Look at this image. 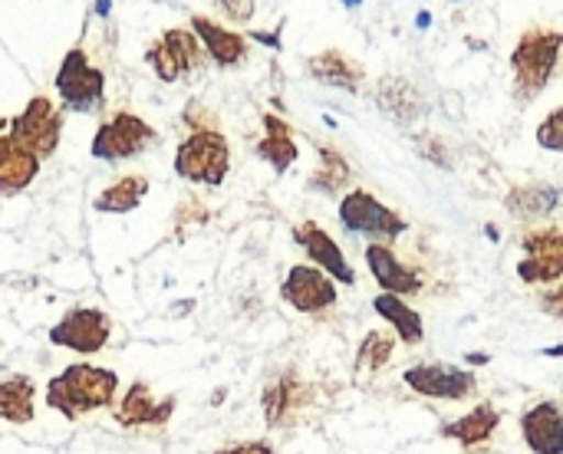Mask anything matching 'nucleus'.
I'll return each mask as SVG.
<instances>
[{"label": "nucleus", "instance_id": "12", "mask_svg": "<svg viewBox=\"0 0 563 454\" xmlns=\"http://www.w3.org/2000/svg\"><path fill=\"white\" fill-rule=\"evenodd\" d=\"M525 257L518 277L525 284H561L563 280V228H538L521 237Z\"/></svg>", "mask_w": 563, "mask_h": 454}, {"label": "nucleus", "instance_id": "13", "mask_svg": "<svg viewBox=\"0 0 563 454\" xmlns=\"http://www.w3.org/2000/svg\"><path fill=\"white\" fill-rule=\"evenodd\" d=\"M280 297L297 313H323L336 307V280L313 264H294L280 284Z\"/></svg>", "mask_w": 563, "mask_h": 454}, {"label": "nucleus", "instance_id": "37", "mask_svg": "<svg viewBox=\"0 0 563 454\" xmlns=\"http://www.w3.org/2000/svg\"><path fill=\"white\" fill-rule=\"evenodd\" d=\"M465 359H468L472 366H488V363H492V356H488V353H468Z\"/></svg>", "mask_w": 563, "mask_h": 454}, {"label": "nucleus", "instance_id": "11", "mask_svg": "<svg viewBox=\"0 0 563 454\" xmlns=\"http://www.w3.org/2000/svg\"><path fill=\"white\" fill-rule=\"evenodd\" d=\"M402 383L426 399H442V402H465L478 392V379L468 369L449 366V363H419L406 369Z\"/></svg>", "mask_w": 563, "mask_h": 454}, {"label": "nucleus", "instance_id": "24", "mask_svg": "<svg viewBox=\"0 0 563 454\" xmlns=\"http://www.w3.org/2000/svg\"><path fill=\"white\" fill-rule=\"evenodd\" d=\"M505 208H508V214H515L521 221H544L561 208V188L548 185V181L511 188L505 198Z\"/></svg>", "mask_w": 563, "mask_h": 454}, {"label": "nucleus", "instance_id": "6", "mask_svg": "<svg viewBox=\"0 0 563 454\" xmlns=\"http://www.w3.org/2000/svg\"><path fill=\"white\" fill-rule=\"evenodd\" d=\"M7 132H10V139H13L23 152H30V155H36L40 162H46V158L59 148L63 115H59V109L49 102V96H33V99L23 106V112L13 115V119L7 122Z\"/></svg>", "mask_w": 563, "mask_h": 454}, {"label": "nucleus", "instance_id": "16", "mask_svg": "<svg viewBox=\"0 0 563 454\" xmlns=\"http://www.w3.org/2000/svg\"><path fill=\"white\" fill-rule=\"evenodd\" d=\"M191 33L201 40L208 59H211L214 66H221V69H231V66H238V63L247 59V36H241V33H234V30L214 23V20L205 16V13H195V16H191Z\"/></svg>", "mask_w": 563, "mask_h": 454}, {"label": "nucleus", "instance_id": "8", "mask_svg": "<svg viewBox=\"0 0 563 454\" xmlns=\"http://www.w3.org/2000/svg\"><path fill=\"white\" fill-rule=\"evenodd\" d=\"M208 59L201 40L191 33V26H172L165 30L148 49H145V63L152 66V73L162 82H178L188 79L195 69H201Z\"/></svg>", "mask_w": 563, "mask_h": 454}, {"label": "nucleus", "instance_id": "4", "mask_svg": "<svg viewBox=\"0 0 563 454\" xmlns=\"http://www.w3.org/2000/svg\"><path fill=\"white\" fill-rule=\"evenodd\" d=\"M53 89L66 109L89 115V112L102 109V102H106V73L89 63L82 46H73V49H66V56L56 69Z\"/></svg>", "mask_w": 563, "mask_h": 454}, {"label": "nucleus", "instance_id": "18", "mask_svg": "<svg viewBox=\"0 0 563 454\" xmlns=\"http://www.w3.org/2000/svg\"><path fill=\"white\" fill-rule=\"evenodd\" d=\"M366 264L376 277V284L383 287V294H393V297H412L422 290V280L412 267H406L393 247L386 244H369L366 247Z\"/></svg>", "mask_w": 563, "mask_h": 454}, {"label": "nucleus", "instance_id": "10", "mask_svg": "<svg viewBox=\"0 0 563 454\" xmlns=\"http://www.w3.org/2000/svg\"><path fill=\"white\" fill-rule=\"evenodd\" d=\"M310 402H313V386H307L294 369L277 373L261 392L267 429H294L300 416L310 409Z\"/></svg>", "mask_w": 563, "mask_h": 454}, {"label": "nucleus", "instance_id": "17", "mask_svg": "<svg viewBox=\"0 0 563 454\" xmlns=\"http://www.w3.org/2000/svg\"><path fill=\"white\" fill-rule=\"evenodd\" d=\"M7 122L10 119H0V198H13L20 195L23 188L33 185V178L40 175V158L23 152L10 132H7Z\"/></svg>", "mask_w": 563, "mask_h": 454}, {"label": "nucleus", "instance_id": "19", "mask_svg": "<svg viewBox=\"0 0 563 454\" xmlns=\"http://www.w3.org/2000/svg\"><path fill=\"white\" fill-rule=\"evenodd\" d=\"M521 435L534 454H563V412L554 402H538L521 416Z\"/></svg>", "mask_w": 563, "mask_h": 454}, {"label": "nucleus", "instance_id": "20", "mask_svg": "<svg viewBox=\"0 0 563 454\" xmlns=\"http://www.w3.org/2000/svg\"><path fill=\"white\" fill-rule=\"evenodd\" d=\"M307 69L317 82H323L330 89H343V92H360V86L366 79V69L356 59H350L343 49H323V53L310 56Z\"/></svg>", "mask_w": 563, "mask_h": 454}, {"label": "nucleus", "instance_id": "33", "mask_svg": "<svg viewBox=\"0 0 563 454\" xmlns=\"http://www.w3.org/2000/svg\"><path fill=\"white\" fill-rule=\"evenodd\" d=\"M181 119H185V125H188L191 132H198V129H218V119H214V112H208V109H205L198 99H191V102L185 106Z\"/></svg>", "mask_w": 563, "mask_h": 454}, {"label": "nucleus", "instance_id": "29", "mask_svg": "<svg viewBox=\"0 0 563 454\" xmlns=\"http://www.w3.org/2000/svg\"><path fill=\"white\" fill-rule=\"evenodd\" d=\"M393 350H396V340L383 330H369L356 350V373H379L389 366L393 359Z\"/></svg>", "mask_w": 563, "mask_h": 454}, {"label": "nucleus", "instance_id": "34", "mask_svg": "<svg viewBox=\"0 0 563 454\" xmlns=\"http://www.w3.org/2000/svg\"><path fill=\"white\" fill-rule=\"evenodd\" d=\"M541 310H544L548 317H554V320H563V280L561 284H554V287L541 297Z\"/></svg>", "mask_w": 563, "mask_h": 454}, {"label": "nucleus", "instance_id": "21", "mask_svg": "<svg viewBox=\"0 0 563 454\" xmlns=\"http://www.w3.org/2000/svg\"><path fill=\"white\" fill-rule=\"evenodd\" d=\"M379 109L389 112L396 122H419L429 115V99L406 79V76H386L379 82Z\"/></svg>", "mask_w": 563, "mask_h": 454}, {"label": "nucleus", "instance_id": "27", "mask_svg": "<svg viewBox=\"0 0 563 454\" xmlns=\"http://www.w3.org/2000/svg\"><path fill=\"white\" fill-rule=\"evenodd\" d=\"M373 310L399 333V340H402L406 346H419V343L426 340V320H422V313L412 310V307H406L402 297L379 294V297L373 300Z\"/></svg>", "mask_w": 563, "mask_h": 454}, {"label": "nucleus", "instance_id": "31", "mask_svg": "<svg viewBox=\"0 0 563 454\" xmlns=\"http://www.w3.org/2000/svg\"><path fill=\"white\" fill-rule=\"evenodd\" d=\"M205 221H208V208L198 198H185V204L178 208V221H175L178 237H185L188 231H198Z\"/></svg>", "mask_w": 563, "mask_h": 454}, {"label": "nucleus", "instance_id": "32", "mask_svg": "<svg viewBox=\"0 0 563 454\" xmlns=\"http://www.w3.org/2000/svg\"><path fill=\"white\" fill-rule=\"evenodd\" d=\"M416 148H419V155L422 158H429L432 165H439V168H452V152L442 145V139H435V135H416Z\"/></svg>", "mask_w": 563, "mask_h": 454}, {"label": "nucleus", "instance_id": "23", "mask_svg": "<svg viewBox=\"0 0 563 454\" xmlns=\"http://www.w3.org/2000/svg\"><path fill=\"white\" fill-rule=\"evenodd\" d=\"M261 122H264V139L257 142V155L274 168V175H284L300 158V148L294 142V129H290V122H284L274 112H264Z\"/></svg>", "mask_w": 563, "mask_h": 454}, {"label": "nucleus", "instance_id": "30", "mask_svg": "<svg viewBox=\"0 0 563 454\" xmlns=\"http://www.w3.org/2000/svg\"><path fill=\"white\" fill-rule=\"evenodd\" d=\"M538 145L544 152H563V106L544 115V122L538 125Z\"/></svg>", "mask_w": 563, "mask_h": 454}, {"label": "nucleus", "instance_id": "1", "mask_svg": "<svg viewBox=\"0 0 563 454\" xmlns=\"http://www.w3.org/2000/svg\"><path fill=\"white\" fill-rule=\"evenodd\" d=\"M119 392V376L102 366L73 363L46 386V406L59 412L66 422H76L89 412L109 409Z\"/></svg>", "mask_w": 563, "mask_h": 454}, {"label": "nucleus", "instance_id": "9", "mask_svg": "<svg viewBox=\"0 0 563 454\" xmlns=\"http://www.w3.org/2000/svg\"><path fill=\"white\" fill-rule=\"evenodd\" d=\"M112 320L99 307H69L49 330V343L79 356H96L109 346Z\"/></svg>", "mask_w": 563, "mask_h": 454}, {"label": "nucleus", "instance_id": "3", "mask_svg": "<svg viewBox=\"0 0 563 454\" xmlns=\"http://www.w3.org/2000/svg\"><path fill=\"white\" fill-rule=\"evenodd\" d=\"M231 171V145L221 129L188 132L175 148V175L195 185L218 188Z\"/></svg>", "mask_w": 563, "mask_h": 454}, {"label": "nucleus", "instance_id": "36", "mask_svg": "<svg viewBox=\"0 0 563 454\" xmlns=\"http://www.w3.org/2000/svg\"><path fill=\"white\" fill-rule=\"evenodd\" d=\"M214 454H274V445L271 442H241V445L218 449Z\"/></svg>", "mask_w": 563, "mask_h": 454}, {"label": "nucleus", "instance_id": "28", "mask_svg": "<svg viewBox=\"0 0 563 454\" xmlns=\"http://www.w3.org/2000/svg\"><path fill=\"white\" fill-rule=\"evenodd\" d=\"M317 155H320V165H317V171L310 175V188H317V191H323V195L343 191V188L350 185V175H353L350 162H346V158L340 155V148H333V145H320Z\"/></svg>", "mask_w": 563, "mask_h": 454}, {"label": "nucleus", "instance_id": "35", "mask_svg": "<svg viewBox=\"0 0 563 454\" xmlns=\"http://www.w3.org/2000/svg\"><path fill=\"white\" fill-rule=\"evenodd\" d=\"M218 10H221V13H228L231 20H251L257 7H254L251 0H221V3H218Z\"/></svg>", "mask_w": 563, "mask_h": 454}, {"label": "nucleus", "instance_id": "14", "mask_svg": "<svg viewBox=\"0 0 563 454\" xmlns=\"http://www.w3.org/2000/svg\"><path fill=\"white\" fill-rule=\"evenodd\" d=\"M178 399L175 396H155L148 383H132L129 392L115 406V422L122 429H162L172 422Z\"/></svg>", "mask_w": 563, "mask_h": 454}, {"label": "nucleus", "instance_id": "7", "mask_svg": "<svg viewBox=\"0 0 563 454\" xmlns=\"http://www.w3.org/2000/svg\"><path fill=\"white\" fill-rule=\"evenodd\" d=\"M340 221L343 228L373 237V244H386L406 234V218L399 211H393L389 204H383L373 191L366 188H353L343 201H340Z\"/></svg>", "mask_w": 563, "mask_h": 454}, {"label": "nucleus", "instance_id": "26", "mask_svg": "<svg viewBox=\"0 0 563 454\" xmlns=\"http://www.w3.org/2000/svg\"><path fill=\"white\" fill-rule=\"evenodd\" d=\"M145 195H148V178L139 171H129V175H119L109 188H102L96 195V211L99 214H129L145 201Z\"/></svg>", "mask_w": 563, "mask_h": 454}, {"label": "nucleus", "instance_id": "2", "mask_svg": "<svg viewBox=\"0 0 563 454\" xmlns=\"http://www.w3.org/2000/svg\"><path fill=\"white\" fill-rule=\"evenodd\" d=\"M563 49V33L551 30V26H531L518 36L515 49H511V69H515V92L521 99L538 96L561 59Z\"/></svg>", "mask_w": 563, "mask_h": 454}, {"label": "nucleus", "instance_id": "5", "mask_svg": "<svg viewBox=\"0 0 563 454\" xmlns=\"http://www.w3.org/2000/svg\"><path fill=\"white\" fill-rule=\"evenodd\" d=\"M155 142H158V132L142 115L115 112L112 119H106L96 129L89 155L99 158V162H125V158H135V155L148 152Z\"/></svg>", "mask_w": 563, "mask_h": 454}, {"label": "nucleus", "instance_id": "25", "mask_svg": "<svg viewBox=\"0 0 563 454\" xmlns=\"http://www.w3.org/2000/svg\"><path fill=\"white\" fill-rule=\"evenodd\" d=\"M36 416V383L23 373L0 379V422L30 425Z\"/></svg>", "mask_w": 563, "mask_h": 454}, {"label": "nucleus", "instance_id": "38", "mask_svg": "<svg viewBox=\"0 0 563 454\" xmlns=\"http://www.w3.org/2000/svg\"><path fill=\"white\" fill-rule=\"evenodd\" d=\"M544 356H551V359H561V356H563V343H561V346H548V350H544Z\"/></svg>", "mask_w": 563, "mask_h": 454}, {"label": "nucleus", "instance_id": "15", "mask_svg": "<svg viewBox=\"0 0 563 454\" xmlns=\"http://www.w3.org/2000/svg\"><path fill=\"white\" fill-rule=\"evenodd\" d=\"M294 241L303 247V254L313 261V267H320L327 277H333L336 284H346V287L356 284V270L350 267L346 254L340 251V244L317 221H300L294 228Z\"/></svg>", "mask_w": 563, "mask_h": 454}, {"label": "nucleus", "instance_id": "22", "mask_svg": "<svg viewBox=\"0 0 563 454\" xmlns=\"http://www.w3.org/2000/svg\"><path fill=\"white\" fill-rule=\"evenodd\" d=\"M498 425H501V412L495 409V402H482L468 416H462L455 422H445L442 425V439H452L462 449H478V445L495 439Z\"/></svg>", "mask_w": 563, "mask_h": 454}]
</instances>
